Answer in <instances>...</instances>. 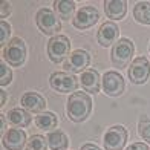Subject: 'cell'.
<instances>
[{"label": "cell", "mask_w": 150, "mask_h": 150, "mask_svg": "<svg viewBox=\"0 0 150 150\" xmlns=\"http://www.w3.org/2000/svg\"><path fill=\"white\" fill-rule=\"evenodd\" d=\"M47 146V138H45V136L42 135H32L31 138L28 139V142H26V150H46Z\"/></svg>", "instance_id": "7402d4cb"}, {"label": "cell", "mask_w": 150, "mask_h": 150, "mask_svg": "<svg viewBox=\"0 0 150 150\" xmlns=\"http://www.w3.org/2000/svg\"><path fill=\"white\" fill-rule=\"evenodd\" d=\"M0 29H2V35H0V43H2L3 46H6L8 43H6V40H8V34L11 32V26L5 22V20H2L0 22Z\"/></svg>", "instance_id": "d4e9b609"}, {"label": "cell", "mask_w": 150, "mask_h": 150, "mask_svg": "<svg viewBox=\"0 0 150 150\" xmlns=\"http://www.w3.org/2000/svg\"><path fill=\"white\" fill-rule=\"evenodd\" d=\"M133 17L138 23L150 25V2H138L133 8Z\"/></svg>", "instance_id": "ffe728a7"}, {"label": "cell", "mask_w": 150, "mask_h": 150, "mask_svg": "<svg viewBox=\"0 0 150 150\" xmlns=\"http://www.w3.org/2000/svg\"><path fill=\"white\" fill-rule=\"evenodd\" d=\"M104 11L109 18L120 20L126 16L127 3L124 0H106L104 2Z\"/></svg>", "instance_id": "e0dca14e"}, {"label": "cell", "mask_w": 150, "mask_h": 150, "mask_svg": "<svg viewBox=\"0 0 150 150\" xmlns=\"http://www.w3.org/2000/svg\"><path fill=\"white\" fill-rule=\"evenodd\" d=\"M80 83L83 86V89L86 92H91V93H97L100 92V87H101V80H100V75L95 69H87L81 74L80 77Z\"/></svg>", "instance_id": "9a60e30c"}, {"label": "cell", "mask_w": 150, "mask_h": 150, "mask_svg": "<svg viewBox=\"0 0 150 150\" xmlns=\"http://www.w3.org/2000/svg\"><path fill=\"white\" fill-rule=\"evenodd\" d=\"M11 80H12V72H11L9 67L2 61V63H0V84L6 86V84L11 83Z\"/></svg>", "instance_id": "cb8c5ba5"}, {"label": "cell", "mask_w": 150, "mask_h": 150, "mask_svg": "<svg viewBox=\"0 0 150 150\" xmlns=\"http://www.w3.org/2000/svg\"><path fill=\"white\" fill-rule=\"evenodd\" d=\"M26 133L22 129H9L3 135V147L6 150H22L26 147Z\"/></svg>", "instance_id": "7c38bea8"}, {"label": "cell", "mask_w": 150, "mask_h": 150, "mask_svg": "<svg viewBox=\"0 0 150 150\" xmlns=\"http://www.w3.org/2000/svg\"><path fill=\"white\" fill-rule=\"evenodd\" d=\"M91 110H92V100L86 92H75L67 100L66 106L67 117L75 122L84 121L91 115Z\"/></svg>", "instance_id": "6da1fadb"}, {"label": "cell", "mask_w": 150, "mask_h": 150, "mask_svg": "<svg viewBox=\"0 0 150 150\" xmlns=\"http://www.w3.org/2000/svg\"><path fill=\"white\" fill-rule=\"evenodd\" d=\"M150 75V63L146 57H138L132 61L129 67V78L135 84H142L146 83Z\"/></svg>", "instance_id": "ba28073f"}, {"label": "cell", "mask_w": 150, "mask_h": 150, "mask_svg": "<svg viewBox=\"0 0 150 150\" xmlns=\"http://www.w3.org/2000/svg\"><path fill=\"white\" fill-rule=\"evenodd\" d=\"M35 124L38 129H43V130H52L57 127V117L52 112L40 113L35 117Z\"/></svg>", "instance_id": "44dd1931"}, {"label": "cell", "mask_w": 150, "mask_h": 150, "mask_svg": "<svg viewBox=\"0 0 150 150\" xmlns=\"http://www.w3.org/2000/svg\"><path fill=\"white\" fill-rule=\"evenodd\" d=\"M35 23L38 26V29L43 34H46V35H54V34H57L61 29V23L58 20V16L47 8H42L37 11Z\"/></svg>", "instance_id": "277c9868"}, {"label": "cell", "mask_w": 150, "mask_h": 150, "mask_svg": "<svg viewBox=\"0 0 150 150\" xmlns=\"http://www.w3.org/2000/svg\"><path fill=\"white\" fill-rule=\"evenodd\" d=\"M5 115H2V126H0V127H2V130H3V129H5Z\"/></svg>", "instance_id": "f546056e"}, {"label": "cell", "mask_w": 150, "mask_h": 150, "mask_svg": "<svg viewBox=\"0 0 150 150\" xmlns=\"http://www.w3.org/2000/svg\"><path fill=\"white\" fill-rule=\"evenodd\" d=\"M103 91L109 97H118L124 92V78L117 71H109L103 77Z\"/></svg>", "instance_id": "30bf717a"}, {"label": "cell", "mask_w": 150, "mask_h": 150, "mask_svg": "<svg viewBox=\"0 0 150 150\" xmlns=\"http://www.w3.org/2000/svg\"><path fill=\"white\" fill-rule=\"evenodd\" d=\"M91 63V55L87 51H83V49H77L74 51L69 58L64 61V69L69 71V72H81L83 74L86 71V67L89 66Z\"/></svg>", "instance_id": "8fae6325"}, {"label": "cell", "mask_w": 150, "mask_h": 150, "mask_svg": "<svg viewBox=\"0 0 150 150\" xmlns=\"http://www.w3.org/2000/svg\"><path fill=\"white\" fill-rule=\"evenodd\" d=\"M71 51V42L66 35H54L47 43V55L51 61L60 63Z\"/></svg>", "instance_id": "5b68a950"}, {"label": "cell", "mask_w": 150, "mask_h": 150, "mask_svg": "<svg viewBox=\"0 0 150 150\" xmlns=\"http://www.w3.org/2000/svg\"><path fill=\"white\" fill-rule=\"evenodd\" d=\"M11 12V5L8 2H2V12H0V17L5 18Z\"/></svg>", "instance_id": "4316f807"}, {"label": "cell", "mask_w": 150, "mask_h": 150, "mask_svg": "<svg viewBox=\"0 0 150 150\" xmlns=\"http://www.w3.org/2000/svg\"><path fill=\"white\" fill-rule=\"evenodd\" d=\"M98 18H100V14H98L97 8H93V6H83V8H80L77 11L75 17L72 18V23L77 29H87L97 23Z\"/></svg>", "instance_id": "9c48e42d"}, {"label": "cell", "mask_w": 150, "mask_h": 150, "mask_svg": "<svg viewBox=\"0 0 150 150\" xmlns=\"http://www.w3.org/2000/svg\"><path fill=\"white\" fill-rule=\"evenodd\" d=\"M6 120L14 127H26L31 124L32 117L29 115L28 110H25L23 107H16V109H11V110L6 113Z\"/></svg>", "instance_id": "2e32d148"}, {"label": "cell", "mask_w": 150, "mask_h": 150, "mask_svg": "<svg viewBox=\"0 0 150 150\" xmlns=\"http://www.w3.org/2000/svg\"><path fill=\"white\" fill-rule=\"evenodd\" d=\"M126 150H149L147 144H144V142H133L132 146H129Z\"/></svg>", "instance_id": "484cf974"}, {"label": "cell", "mask_w": 150, "mask_h": 150, "mask_svg": "<svg viewBox=\"0 0 150 150\" xmlns=\"http://www.w3.org/2000/svg\"><path fill=\"white\" fill-rule=\"evenodd\" d=\"M26 58V46L22 38H12L9 40V43L3 47V60L8 61L11 66L18 67L25 63Z\"/></svg>", "instance_id": "3957f363"}, {"label": "cell", "mask_w": 150, "mask_h": 150, "mask_svg": "<svg viewBox=\"0 0 150 150\" xmlns=\"http://www.w3.org/2000/svg\"><path fill=\"white\" fill-rule=\"evenodd\" d=\"M133 51H135V46L129 38H120L117 40V43L113 45L112 47V52H110V58H112V63L115 67H126L132 60L133 55Z\"/></svg>", "instance_id": "7a4b0ae2"}, {"label": "cell", "mask_w": 150, "mask_h": 150, "mask_svg": "<svg viewBox=\"0 0 150 150\" xmlns=\"http://www.w3.org/2000/svg\"><path fill=\"white\" fill-rule=\"evenodd\" d=\"M49 83L54 91L61 92V93H71V92L75 93L78 86L77 78L67 72H54L49 78Z\"/></svg>", "instance_id": "8992f818"}, {"label": "cell", "mask_w": 150, "mask_h": 150, "mask_svg": "<svg viewBox=\"0 0 150 150\" xmlns=\"http://www.w3.org/2000/svg\"><path fill=\"white\" fill-rule=\"evenodd\" d=\"M149 51H150V46H149Z\"/></svg>", "instance_id": "4dcf8cb0"}, {"label": "cell", "mask_w": 150, "mask_h": 150, "mask_svg": "<svg viewBox=\"0 0 150 150\" xmlns=\"http://www.w3.org/2000/svg\"><path fill=\"white\" fill-rule=\"evenodd\" d=\"M5 100H6V92L2 91V101H0V103H2V106L5 104Z\"/></svg>", "instance_id": "f1b7e54d"}, {"label": "cell", "mask_w": 150, "mask_h": 150, "mask_svg": "<svg viewBox=\"0 0 150 150\" xmlns=\"http://www.w3.org/2000/svg\"><path fill=\"white\" fill-rule=\"evenodd\" d=\"M81 150H101V149L95 144H84V146H81Z\"/></svg>", "instance_id": "83f0119b"}, {"label": "cell", "mask_w": 150, "mask_h": 150, "mask_svg": "<svg viewBox=\"0 0 150 150\" xmlns=\"http://www.w3.org/2000/svg\"><path fill=\"white\" fill-rule=\"evenodd\" d=\"M69 144L67 136L61 130H54L47 135V146L51 150H64Z\"/></svg>", "instance_id": "d6986e66"}, {"label": "cell", "mask_w": 150, "mask_h": 150, "mask_svg": "<svg viewBox=\"0 0 150 150\" xmlns=\"http://www.w3.org/2000/svg\"><path fill=\"white\" fill-rule=\"evenodd\" d=\"M127 141V130L122 126H113L104 133V149L106 150H121Z\"/></svg>", "instance_id": "52a82bcc"}, {"label": "cell", "mask_w": 150, "mask_h": 150, "mask_svg": "<svg viewBox=\"0 0 150 150\" xmlns=\"http://www.w3.org/2000/svg\"><path fill=\"white\" fill-rule=\"evenodd\" d=\"M118 34H120V29H118L117 23H113V22H104L103 25L100 26L98 34H97L98 43L101 46H104V47L110 46L112 43L115 45V43H117L115 40L118 38Z\"/></svg>", "instance_id": "4fadbf2b"}, {"label": "cell", "mask_w": 150, "mask_h": 150, "mask_svg": "<svg viewBox=\"0 0 150 150\" xmlns=\"http://www.w3.org/2000/svg\"><path fill=\"white\" fill-rule=\"evenodd\" d=\"M20 104H22V107L28 112H42L46 107V101L42 95L37 93V92H25L22 95Z\"/></svg>", "instance_id": "5bb4252c"}, {"label": "cell", "mask_w": 150, "mask_h": 150, "mask_svg": "<svg viewBox=\"0 0 150 150\" xmlns=\"http://www.w3.org/2000/svg\"><path fill=\"white\" fill-rule=\"evenodd\" d=\"M138 132H139V135H141V138L150 144V118L142 117V118L139 120Z\"/></svg>", "instance_id": "603a6c76"}, {"label": "cell", "mask_w": 150, "mask_h": 150, "mask_svg": "<svg viewBox=\"0 0 150 150\" xmlns=\"http://www.w3.org/2000/svg\"><path fill=\"white\" fill-rule=\"evenodd\" d=\"M54 9H55V14L60 18L69 20L75 11V2H71V0H55L54 2Z\"/></svg>", "instance_id": "ac0fdd59"}]
</instances>
